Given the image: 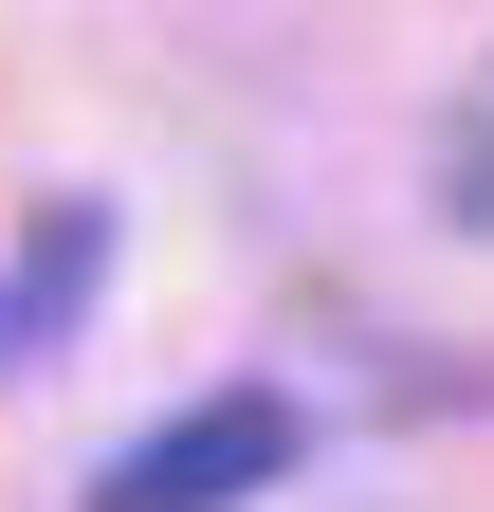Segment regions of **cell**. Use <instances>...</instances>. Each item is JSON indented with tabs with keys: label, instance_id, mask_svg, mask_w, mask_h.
<instances>
[{
	"label": "cell",
	"instance_id": "6da1fadb",
	"mask_svg": "<svg viewBox=\"0 0 494 512\" xmlns=\"http://www.w3.org/2000/svg\"><path fill=\"white\" fill-rule=\"evenodd\" d=\"M275 476H293V403H257V384H220V403L147 421L129 458L92 476V512H238V494H275Z\"/></svg>",
	"mask_w": 494,
	"mask_h": 512
},
{
	"label": "cell",
	"instance_id": "7a4b0ae2",
	"mask_svg": "<svg viewBox=\"0 0 494 512\" xmlns=\"http://www.w3.org/2000/svg\"><path fill=\"white\" fill-rule=\"evenodd\" d=\"M74 293H92V202H55V220H37V256H19V311H0V330H55Z\"/></svg>",
	"mask_w": 494,
	"mask_h": 512
},
{
	"label": "cell",
	"instance_id": "3957f363",
	"mask_svg": "<svg viewBox=\"0 0 494 512\" xmlns=\"http://www.w3.org/2000/svg\"><path fill=\"white\" fill-rule=\"evenodd\" d=\"M458 220L494 238V92H476V128H458Z\"/></svg>",
	"mask_w": 494,
	"mask_h": 512
}]
</instances>
